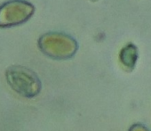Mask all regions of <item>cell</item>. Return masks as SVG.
<instances>
[{"mask_svg":"<svg viewBox=\"0 0 151 131\" xmlns=\"http://www.w3.org/2000/svg\"><path fill=\"white\" fill-rule=\"evenodd\" d=\"M6 78L11 88L23 97H35L41 91L42 84L38 76L25 66H10L6 72Z\"/></svg>","mask_w":151,"mask_h":131,"instance_id":"obj_1","label":"cell"},{"mask_svg":"<svg viewBox=\"0 0 151 131\" xmlns=\"http://www.w3.org/2000/svg\"><path fill=\"white\" fill-rule=\"evenodd\" d=\"M38 47L47 56L56 60L71 58L78 51V43L71 36L62 32H48L38 39Z\"/></svg>","mask_w":151,"mask_h":131,"instance_id":"obj_2","label":"cell"},{"mask_svg":"<svg viewBox=\"0 0 151 131\" xmlns=\"http://www.w3.org/2000/svg\"><path fill=\"white\" fill-rule=\"evenodd\" d=\"M35 7L25 0H10L0 7V28L21 25L30 19Z\"/></svg>","mask_w":151,"mask_h":131,"instance_id":"obj_3","label":"cell"},{"mask_svg":"<svg viewBox=\"0 0 151 131\" xmlns=\"http://www.w3.org/2000/svg\"><path fill=\"white\" fill-rule=\"evenodd\" d=\"M139 52L137 46L132 43L126 44L120 51L119 60L127 72H132L138 61Z\"/></svg>","mask_w":151,"mask_h":131,"instance_id":"obj_4","label":"cell"},{"mask_svg":"<svg viewBox=\"0 0 151 131\" xmlns=\"http://www.w3.org/2000/svg\"><path fill=\"white\" fill-rule=\"evenodd\" d=\"M128 131H149V129L145 127L143 124L140 123H135L133 125H132L129 128Z\"/></svg>","mask_w":151,"mask_h":131,"instance_id":"obj_5","label":"cell"}]
</instances>
